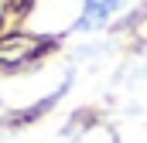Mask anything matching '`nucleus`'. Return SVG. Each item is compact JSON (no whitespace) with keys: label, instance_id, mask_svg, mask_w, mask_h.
<instances>
[{"label":"nucleus","instance_id":"7ed1b4c3","mask_svg":"<svg viewBox=\"0 0 147 143\" xmlns=\"http://www.w3.org/2000/svg\"><path fill=\"white\" fill-rule=\"evenodd\" d=\"M0 21H3V17H0Z\"/></svg>","mask_w":147,"mask_h":143},{"label":"nucleus","instance_id":"f257e3e1","mask_svg":"<svg viewBox=\"0 0 147 143\" xmlns=\"http://www.w3.org/2000/svg\"><path fill=\"white\" fill-rule=\"evenodd\" d=\"M45 37H31V34H10V37H0V72H10V68H21L28 65L34 55L45 51Z\"/></svg>","mask_w":147,"mask_h":143},{"label":"nucleus","instance_id":"f03ea898","mask_svg":"<svg viewBox=\"0 0 147 143\" xmlns=\"http://www.w3.org/2000/svg\"><path fill=\"white\" fill-rule=\"evenodd\" d=\"M120 3H123V0H86V10H82L79 27H82V31H89V27L106 24V21H110V14L120 7Z\"/></svg>","mask_w":147,"mask_h":143}]
</instances>
